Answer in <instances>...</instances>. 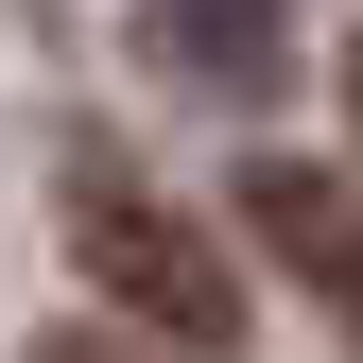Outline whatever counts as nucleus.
<instances>
[{"instance_id":"obj_3","label":"nucleus","mask_w":363,"mask_h":363,"mask_svg":"<svg viewBox=\"0 0 363 363\" xmlns=\"http://www.w3.org/2000/svg\"><path fill=\"white\" fill-rule=\"evenodd\" d=\"M139 52H156L173 86L277 104V86H294V0H139Z\"/></svg>"},{"instance_id":"obj_1","label":"nucleus","mask_w":363,"mask_h":363,"mask_svg":"<svg viewBox=\"0 0 363 363\" xmlns=\"http://www.w3.org/2000/svg\"><path fill=\"white\" fill-rule=\"evenodd\" d=\"M52 242H69V277L104 294L121 329H156V346H242V277H225V242L156 191L139 156L69 139V156H52Z\"/></svg>"},{"instance_id":"obj_2","label":"nucleus","mask_w":363,"mask_h":363,"mask_svg":"<svg viewBox=\"0 0 363 363\" xmlns=\"http://www.w3.org/2000/svg\"><path fill=\"white\" fill-rule=\"evenodd\" d=\"M242 242L277 259L329 329H363V191H346L329 156H259V173H242Z\"/></svg>"},{"instance_id":"obj_4","label":"nucleus","mask_w":363,"mask_h":363,"mask_svg":"<svg viewBox=\"0 0 363 363\" xmlns=\"http://www.w3.org/2000/svg\"><path fill=\"white\" fill-rule=\"evenodd\" d=\"M35 363H121V346L104 329H35Z\"/></svg>"}]
</instances>
